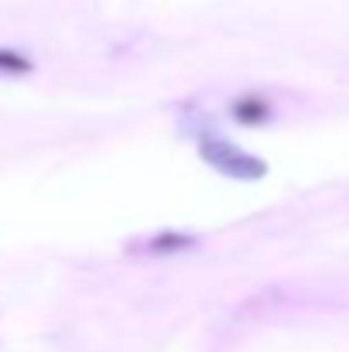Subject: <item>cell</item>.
Listing matches in <instances>:
<instances>
[{
    "instance_id": "cell-4",
    "label": "cell",
    "mask_w": 349,
    "mask_h": 352,
    "mask_svg": "<svg viewBox=\"0 0 349 352\" xmlns=\"http://www.w3.org/2000/svg\"><path fill=\"white\" fill-rule=\"evenodd\" d=\"M0 72H10V76L31 72V58H24L17 52H0Z\"/></svg>"
},
{
    "instance_id": "cell-1",
    "label": "cell",
    "mask_w": 349,
    "mask_h": 352,
    "mask_svg": "<svg viewBox=\"0 0 349 352\" xmlns=\"http://www.w3.org/2000/svg\"><path fill=\"white\" fill-rule=\"evenodd\" d=\"M199 157L216 168L226 178H240V182H257L267 175V164L246 151H240L236 144H230L226 137H202L199 140Z\"/></svg>"
},
{
    "instance_id": "cell-2",
    "label": "cell",
    "mask_w": 349,
    "mask_h": 352,
    "mask_svg": "<svg viewBox=\"0 0 349 352\" xmlns=\"http://www.w3.org/2000/svg\"><path fill=\"white\" fill-rule=\"evenodd\" d=\"M233 117L240 123H264L271 117V107L264 100H257V96H243V100L233 103Z\"/></svg>"
},
{
    "instance_id": "cell-3",
    "label": "cell",
    "mask_w": 349,
    "mask_h": 352,
    "mask_svg": "<svg viewBox=\"0 0 349 352\" xmlns=\"http://www.w3.org/2000/svg\"><path fill=\"white\" fill-rule=\"evenodd\" d=\"M189 246H195V239L185 233H161L151 239V250L154 253H178V250H189Z\"/></svg>"
}]
</instances>
